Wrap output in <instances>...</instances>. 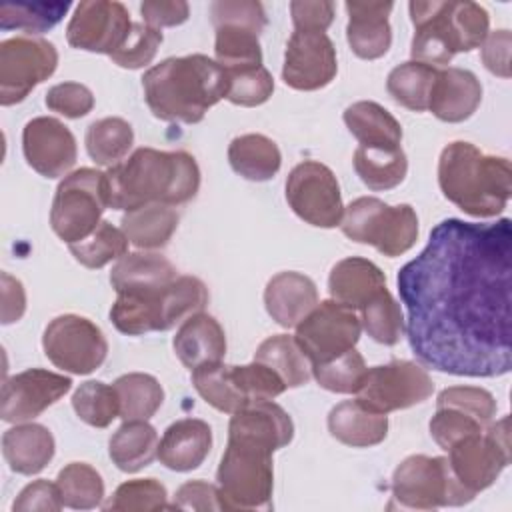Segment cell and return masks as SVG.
<instances>
[{
	"mask_svg": "<svg viewBox=\"0 0 512 512\" xmlns=\"http://www.w3.org/2000/svg\"><path fill=\"white\" fill-rule=\"evenodd\" d=\"M192 384L210 406L226 414H234L252 402L240 366L222 362L200 366L192 370Z\"/></svg>",
	"mask_w": 512,
	"mask_h": 512,
	"instance_id": "31",
	"label": "cell"
},
{
	"mask_svg": "<svg viewBox=\"0 0 512 512\" xmlns=\"http://www.w3.org/2000/svg\"><path fill=\"white\" fill-rule=\"evenodd\" d=\"M160 44L162 32L158 28H152L146 22H136L132 24L126 42L110 58L120 68H142L154 60Z\"/></svg>",
	"mask_w": 512,
	"mask_h": 512,
	"instance_id": "50",
	"label": "cell"
},
{
	"mask_svg": "<svg viewBox=\"0 0 512 512\" xmlns=\"http://www.w3.org/2000/svg\"><path fill=\"white\" fill-rule=\"evenodd\" d=\"M216 28L214 54L226 72L262 66L258 36L266 28V12L254 0H216L210 4Z\"/></svg>",
	"mask_w": 512,
	"mask_h": 512,
	"instance_id": "10",
	"label": "cell"
},
{
	"mask_svg": "<svg viewBox=\"0 0 512 512\" xmlns=\"http://www.w3.org/2000/svg\"><path fill=\"white\" fill-rule=\"evenodd\" d=\"M434 392L430 374L416 362L392 360L366 370L356 400L372 412L388 414L424 402Z\"/></svg>",
	"mask_w": 512,
	"mask_h": 512,
	"instance_id": "13",
	"label": "cell"
},
{
	"mask_svg": "<svg viewBox=\"0 0 512 512\" xmlns=\"http://www.w3.org/2000/svg\"><path fill=\"white\" fill-rule=\"evenodd\" d=\"M486 426L488 424H484L480 418L458 406L436 404V414L430 420V434L434 442L448 452L458 440L474 432H480Z\"/></svg>",
	"mask_w": 512,
	"mask_h": 512,
	"instance_id": "48",
	"label": "cell"
},
{
	"mask_svg": "<svg viewBox=\"0 0 512 512\" xmlns=\"http://www.w3.org/2000/svg\"><path fill=\"white\" fill-rule=\"evenodd\" d=\"M68 8V2H8L0 6V28L40 34L54 28Z\"/></svg>",
	"mask_w": 512,
	"mask_h": 512,
	"instance_id": "42",
	"label": "cell"
},
{
	"mask_svg": "<svg viewBox=\"0 0 512 512\" xmlns=\"http://www.w3.org/2000/svg\"><path fill=\"white\" fill-rule=\"evenodd\" d=\"M108 454L118 470L138 472L158 456V434L146 420H126L112 434Z\"/></svg>",
	"mask_w": 512,
	"mask_h": 512,
	"instance_id": "34",
	"label": "cell"
},
{
	"mask_svg": "<svg viewBox=\"0 0 512 512\" xmlns=\"http://www.w3.org/2000/svg\"><path fill=\"white\" fill-rule=\"evenodd\" d=\"M46 106L66 118H82L94 108L90 88L78 82H62L46 92Z\"/></svg>",
	"mask_w": 512,
	"mask_h": 512,
	"instance_id": "51",
	"label": "cell"
},
{
	"mask_svg": "<svg viewBox=\"0 0 512 512\" xmlns=\"http://www.w3.org/2000/svg\"><path fill=\"white\" fill-rule=\"evenodd\" d=\"M140 14L144 22L152 28L178 26L188 20L190 8L182 0H146L140 4Z\"/></svg>",
	"mask_w": 512,
	"mask_h": 512,
	"instance_id": "56",
	"label": "cell"
},
{
	"mask_svg": "<svg viewBox=\"0 0 512 512\" xmlns=\"http://www.w3.org/2000/svg\"><path fill=\"white\" fill-rule=\"evenodd\" d=\"M392 8V2H346V40L358 58L376 60L388 52L392 44L388 22Z\"/></svg>",
	"mask_w": 512,
	"mask_h": 512,
	"instance_id": "22",
	"label": "cell"
},
{
	"mask_svg": "<svg viewBox=\"0 0 512 512\" xmlns=\"http://www.w3.org/2000/svg\"><path fill=\"white\" fill-rule=\"evenodd\" d=\"M254 360L272 368L286 388H298L312 378V364L294 336L274 334L266 338L254 354Z\"/></svg>",
	"mask_w": 512,
	"mask_h": 512,
	"instance_id": "36",
	"label": "cell"
},
{
	"mask_svg": "<svg viewBox=\"0 0 512 512\" xmlns=\"http://www.w3.org/2000/svg\"><path fill=\"white\" fill-rule=\"evenodd\" d=\"M408 10L414 24L412 60L428 66L448 64L458 52L482 46L488 36L490 16L476 2L414 0Z\"/></svg>",
	"mask_w": 512,
	"mask_h": 512,
	"instance_id": "5",
	"label": "cell"
},
{
	"mask_svg": "<svg viewBox=\"0 0 512 512\" xmlns=\"http://www.w3.org/2000/svg\"><path fill=\"white\" fill-rule=\"evenodd\" d=\"M340 228L350 240L394 258L416 244L418 216L410 204L388 206L374 196H360L344 208Z\"/></svg>",
	"mask_w": 512,
	"mask_h": 512,
	"instance_id": "8",
	"label": "cell"
},
{
	"mask_svg": "<svg viewBox=\"0 0 512 512\" xmlns=\"http://www.w3.org/2000/svg\"><path fill=\"white\" fill-rule=\"evenodd\" d=\"M72 408L78 418L94 428H106L120 418V400L114 386L98 380L82 382L72 394Z\"/></svg>",
	"mask_w": 512,
	"mask_h": 512,
	"instance_id": "44",
	"label": "cell"
},
{
	"mask_svg": "<svg viewBox=\"0 0 512 512\" xmlns=\"http://www.w3.org/2000/svg\"><path fill=\"white\" fill-rule=\"evenodd\" d=\"M338 72L336 48L326 32L294 30L284 52L282 80L294 90H320Z\"/></svg>",
	"mask_w": 512,
	"mask_h": 512,
	"instance_id": "19",
	"label": "cell"
},
{
	"mask_svg": "<svg viewBox=\"0 0 512 512\" xmlns=\"http://www.w3.org/2000/svg\"><path fill=\"white\" fill-rule=\"evenodd\" d=\"M58 66L54 44L42 38L16 36L0 44V104L22 102Z\"/></svg>",
	"mask_w": 512,
	"mask_h": 512,
	"instance_id": "16",
	"label": "cell"
},
{
	"mask_svg": "<svg viewBox=\"0 0 512 512\" xmlns=\"http://www.w3.org/2000/svg\"><path fill=\"white\" fill-rule=\"evenodd\" d=\"M330 434L352 448H368L380 444L388 434L386 414H378L362 406L358 400H344L328 414Z\"/></svg>",
	"mask_w": 512,
	"mask_h": 512,
	"instance_id": "30",
	"label": "cell"
},
{
	"mask_svg": "<svg viewBox=\"0 0 512 512\" xmlns=\"http://www.w3.org/2000/svg\"><path fill=\"white\" fill-rule=\"evenodd\" d=\"M2 454L10 470L38 474L54 456V436L42 424H16L2 436Z\"/></svg>",
	"mask_w": 512,
	"mask_h": 512,
	"instance_id": "28",
	"label": "cell"
},
{
	"mask_svg": "<svg viewBox=\"0 0 512 512\" xmlns=\"http://www.w3.org/2000/svg\"><path fill=\"white\" fill-rule=\"evenodd\" d=\"M384 288V272L374 262L358 256L336 262L328 278L332 300L352 310H360Z\"/></svg>",
	"mask_w": 512,
	"mask_h": 512,
	"instance_id": "27",
	"label": "cell"
},
{
	"mask_svg": "<svg viewBox=\"0 0 512 512\" xmlns=\"http://www.w3.org/2000/svg\"><path fill=\"white\" fill-rule=\"evenodd\" d=\"M510 44L512 36L508 30L488 32L486 40L482 42V62L500 78H510Z\"/></svg>",
	"mask_w": 512,
	"mask_h": 512,
	"instance_id": "57",
	"label": "cell"
},
{
	"mask_svg": "<svg viewBox=\"0 0 512 512\" xmlns=\"http://www.w3.org/2000/svg\"><path fill=\"white\" fill-rule=\"evenodd\" d=\"M212 448V430L200 418H182L164 430L158 442V460L176 472L198 468Z\"/></svg>",
	"mask_w": 512,
	"mask_h": 512,
	"instance_id": "24",
	"label": "cell"
},
{
	"mask_svg": "<svg viewBox=\"0 0 512 512\" xmlns=\"http://www.w3.org/2000/svg\"><path fill=\"white\" fill-rule=\"evenodd\" d=\"M448 464L456 480L472 496L492 486L500 472L510 464L508 416L458 440L448 450Z\"/></svg>",
	"mask_w": 512,
	"mask_h": 512,
	"instance_id": "12",
	"label": "cell"
},
{
	"mask_svg": "<svg viewBox=\"0 0 512 512\" xmlns=\"http://www.w3.org/2000/svg\"><path fill=\"white\" fill-rule=\"evenodd\" d=\"M86 150L88 156L100 166H114L122 160L134 142L132 126L124 118H102L88 126L86 130Z\"/></svg>",
	"mask_w": 512,
	"mask_h": 512,
	"instance_id": "40",
	"label": "cell"
},
{
	"mask_svg": "<svg viewBox=\"0 0 512 512\" xmlns=\"http://www.w3.org/2000/svg\"><path fill=\"white\" fill-rule=\"evenodd\" d=\"M106 208L104 172L94 168L74 170L56 188L50 210L52 230L66 244L80 242L98 228Z\"/></svg>",
	"mask_w": 512,
	"mask_h": 512,
	"instance_id": "11",
	"label": "cell"
},
{
	"mask_svg": "<svg viewBox=\"0 0 512 512\" xmlns=\"http://www.w3.org/2000/svg\"><path fill=\"white\" fill-rule=\"evenodd\" d=\"M360 324L374 342L384 346H394L404 334V316L400 304L386 288L360 308Z\"/></svg>",
	"mask_w": 512,
	"mask_h": 512,
	"instance_id": "43",
	"label": "cell"
},
{
	"mask_svg": "<svg viewBox=\"0 0 512 512\" xmlns=\"http://www.w3.org/2000/svg\"><path fill=\"white\" fill-rule=\"evenodd\" d=\"M286 200L294 214L318 228L340 226L344 204L334 172L316 160L296 164L286 180Z\"/></svg>",
	"mask_w": 512,
	"mask_h": 512,
	"instance_id": "17",
	"label": "cell"
},
{
	"mask_svg": "<svg viewBox=\"0 0 512 512\" xmlns=\"http://www.w3.org/2000/svg\"><path fill=\"white\" fill-rule=\"evenodd\" d=\"M72 388L68 376L30 368L4 380L0 396V416L4 422H28L40 416Z\"/></svg>",
	"mask_w": 512,
	"mask_h": 512,
	"instance_id": "20",
	"label": "cell"
},
{
	"mask_svg": "<svg viewBox=\"0 0 512 512\" xmlns=\"http://www.w3.org/2000/svg\"><path fill=\"white\" fill-rule=\"evenodd\" d=\"M164 484L156 478H136L120 484L102 506L106 512H152L168 508Z\"/></svg>",
	"mask_w": 512,
	"mask_h": 512,
	"instance_id": "46",
	"label": "cell"
},
{
	"mask_svg": "<svg viewBox=\"0 0 512 512\" xmlns=\"http://www.w3.org/2000/svg\"><path fill=\"white\" fill-rule=\"evenodd\" d=\"M128 238L122 228L102 220L98 228L84 240L68 244L72 256L86 268H102L128 252Z\"/></svg>",
	"mask_w": 512,
	"mask_h": 512,
	"instance_id": "45",
	"label": "cell"
},
{
	"mask_svg": "<svg viewBox=\"0 0 512 512\" xmlns=\"http://www.w3.org/2000/svg\"><path fill=\"white\" fill-rule=\"evenodd\" d=\"M228 162L236 174L252 182H264L276 176L282 164L274 140L264 134L236 136L228 146Z\"/></svg>",
	"mask_w": 512,
	"mask_h": 512,
	"instance_id": "33",
	"label": "cell"
},
{
	"mask_svg": "<svg viewBox=\"0 0 512 512\" xmlns=\"http://www.w3.org/2000/svg\"><path fill=\"white\" fill-rule=\"evenodd\" d=\"M108 208L136 210L150 204L178 206L192 200L200 188V168L184 150L164 152L138 148L128 160L104 172Z\"/></svg>",
	"mask_w": 512,
	"mask_h": 512,
	"instance_id": "2",
	"label": "cell"
},
{
	"mask_svg": "<svg viewBox=\"0 0 512 512\" xmlns=\"http://www.w3.org/2000/svg\"><path fill=\"white\" fill-rule=\"evenodd\" d=\"M366 370L368 368L362 354L352 348L330 362L312 366V376L324 390L338 394H356Z\"/></svg>",
	"mask_w": 512,
	"mask_h": 512,
	"instance_id": "47",
	"label": "cell"
},
{
	"mask_svg": "<svg viewBox=\"0 0 512 512\" xmlns=\"http://www.w3.org/2000/svg\"><path fill=\"white\" fill-rule=\"evenodd\" d=\"M132 24L124 4L86 0L76 6L66 28V40L72 48L112 56L126 42Z\"/></svg>",
	"mask_w": 512,
	"mask_h": 512,
	"instance_id": "18",
	"label": "cell"
},
{
	"mask_svg": "<svg viewBox=\"0 0 512 512\" xmlns=\"http://www.w3.org/2000/svg\"><path fill=\"white\" fill-rule=\"evenodd\" d=\"M26 310V294L22 282L2 272V324H12Z\"/></svg>",
	"mask_w": 512,
	"mask_h": 512,
	"instance_id": "58",
	"label": "cell"
},
{
	"mask_svg": "<svg viewBox=\"0 0 512 512\" xmlns=\"http://www.w3.org/2000/svg\"><path fill=\"white\" fill-rule=\"evenodd\" d=\"M482 100L480 80L464 68L436 70L430 90L428 110L442 122H464L470 118Z\"/></svg>",
	"mask_w": 512,
	"mask_h": 512,
	"instance_id": "23",
	"label": "cell"
},
{
	"mask_svg": "<svg viewBox=\"0 0 512 512\" xmlns=\"http://www.w3.org/2000/svg\"><path fill=\"white\" fill-rule=\"evenodd\" d=\"M226 74H228L226 100H230L236 106H246V108L260 106L274 92L272 74L264 66L238 70V72H226Z\"/></svg>",
	"mask_w": 512,
	"mask_h": 512,
	"instance_id": "49",
	"label": "cell"
},
{
	"mask_svg": "<svg viewBox=\"0 0 512 512\" xmlns=\"http://www.w3.org/2000/svg\"><path fill=\"white\" fill-rule=\"evenodd\" d=\"M434 78H436L434 66L410 60L390 70L386 80V90L392 96V100L398 102L400 106L414 112H424L428 110Z\"/></svg>",
	"mask_w": 512,
	"mask_h": 512,
	"instance_id": "39",
	"label": "cell"
},
{
	"mask_svg": "<svg viewBox=\"0 0 512 512\" xmlns=\"http://www.w3.org/2000/svg\"><path fill=\"white\" fill-rule=\"evenodd\" d=\"M42 348L46 358L70 374H90L102 366L108 342L102 330L84 316L62 314L48 322Z\"/></svg>",
	"mask_w": 512,
	"mask_h": 512,
	"instance_id": "14",
	"label": "cell"
},
{
	"mask_svg": "<svg viewBox=\"0 0 512 512\" xmlns=\"http://www.w3.org/2000/svg\"><path fill=\"white\" fill-rule=\"evenodd\" d=\"M178 272L170 260L154 252H132L118 258L110 272V284L116 294L148 292L172 284Z\"/></svg>",
	"mask_w": 512,
	"mask_h": 512,
	"instance_id": "29",
	"label": "cell"
},
{
	"mask_svg": "<svg viewBox=\"0 0 512 512\" xmlns=\"http://www.w3.org/2000/svg\"><path fill=\"white\" fill-rule=\"evenodd\" d=\"M276 450L252 436L228 432L216 480L222 510H270Z\"/></svg>",
	"mask_w": 512,
	"mask_h": 512,
	"instance_id": "7",
	"label": "cell"
},
{
	"mask_svg": "<svg viewBox=\"0 0 512 512\" xmlns=\"http://www.w3.org/2000/svg\"><path fill=\"white\" fill-rule=\"evenodd\" d=\"M436 404L458 406V408L474 414L476 418H480L484 424H490L494 420V416H496V400L484 388L450 386V388H444L438 394Z\"/></svg>",
	"mask_w": 512,
	"mask_h": 512,
	"instance_id": "52",
	"label": "cell"
},
{
	"mask_svg": "<svg viewBox=\"0 0 512 512\" xmlns=\"http://www.w3.org/2000/svg\"><path fill=\"white\" fill-rule=\"evenodd\" d=\"M174 352L190 370L222 362L226 354L224 330L214 316L196 312L178 328L174 336Z\"/></svg>",
	"mask_w": 512,
	"mask_h": 512,
	"instance_id": "26",
	"label": "cell"
},
{
	"mask_svg": "<svg viewBox=\"0 0 512 512\" xmlns=\"http://www.w3.org/2000/svg\"><path fill=\"white\" fill-rule=\"evenodd\" d=\"M416 358L454 376L492 378L512 366V222L446 218L398 272Z\"/></svg>",
	"mask_w": 512,
	"mask_h": 512,
	"instance_id": "1",
	"label": "cell"
},
{
	"mask_svg": "<svg viewBox=\"0 0 512 512\" xmlns=\"http://www.w3.org/2000/svg\"><path fill=\"white\" fill-rule=\"evenodd\" d=\"M290 14L296 30L326 32L334 20V4L326 0H296L290 4Z\"/></svg>",
	"mask_w": 512,
	"mask_h": 512,
	"instance_id": "54",
	"label": "cell"
},
{
	"mask_svg": "<svg viewBox=\"0 0 512 512\" xmlns=\"http://www.w3.org/2000/svg\"><path fill=\"white\" fill-rule=\"evenodd\" d=\"M208 304V290L196 276H178L172 284L148 292L116 294L110 308V320L118 332L140 336L146 332H162L176 322L202 312Z\"/></svg>",
	"mask_w": 512,
	"mask_h": 512,
	"instance_id": "6",
	"label": "cell"
},
{
	"mask_svg": "<svg viewBox=\"0 0 512 512\" xmlns=\"http://www.w3.org/2000/svg\"><path fill=\"white\" fill-rule=\"evenodd\" d=\"M438 184L442 194L466 214L490 218L500 214L510 200V160L456 140L440 154Z\"/></svg>",
	"mask_w": 512,
	"mask_h": 512,
	"instance_id": "4",
	"label": "cell"
},
{
	"mask_svg": "<svg viewBox=\"0 0 512 512\" xmlns=\"http://www.w3.org/2000/svg\"><path fill=\"white\" fill-rule=\"evenodd\" d=\"M344 122L350 134L368 148H402L400 122L380 104L360 100L344 110Z\"/></svg>",
	"mask_w": 512,
	"mask_h": 512,
	"instance_id": "32",
	"label": "cell"
},
{
	"mask_svg": "<svg viewBox=\"0 0 512 512\" xmlns=\"http://www.w3.org/2000/svg\"><path fill=\"white\" fill-rule=\"evenodd\" d=\"M64 502L60 496V490L56 486V482H48V480H36L28 486L22 488V492L18 494V498L12 504L14 512H58L62 510Z\"/></svg>",
	"mask_w": 512,
	"mask_h": 512,
	"instance_id": "53",
	"label": "cell"
},
{
	"mask_svg": "<svg viewBox=\"0 0 512 512\" xmlns=\"http://www.w3.org/2000/svg\"><path fill=\"white\" fill-rule=\"evenodd\" d=\"M264 304L272 320L284 328H292L318 304V290L316 284L300 272H278L266 284Z\"/></svg>",
	"mask_w": 512,
	"mask_h": 512,
	"instance_id": "25",
	"label": "cell"
},
{
	"mask_svg": "<svg viewBox=\"0 0 512 512\" xmlns=\"http://www.w3.org/2000/svg\"><path fill=\"white\" fill-rule=\"evenodd\" d=\"M64 506L72 510H92L102 504L104 482L102 476L86 462L66 464L56 478Z\"/></svg>",
	"mask_w": 512,
	"mask_h": 512,
	"instance_id": "41",
	"label": "cell"
},
{
	"mask_svg": "<svg viewBox=\"0 0 512 512\" xmlns=\"http://www.w3.org/2000/svg\"><path fill=\"white\" fill-rule=\"evenodd\" d=\"M360 318L336 300L316 304L296 326V342L312 366L330 362L352 350L360 338Z\"/></svg>",
	"mask_w": 512,
	"mask_h": 512,
	"instance_id": "15",
	"label": "cell"
},
{
	"mask_svg": "<svg viewBox=\"0 0 512 512\" xmlns=\"http://www.w3.org/2000/svg\"><path fill=\"white\" fill-rule=\"evenodd\" d=\"M470 500L474 496L456 480L448 458L414 454L404 458L392 474V504L388 508L436 510Z\"/></svg>",
	"mask_w": 512,
	"mask_h": 512,
	"instance_id": "9",
	"label": "cell"
},
{
	"mask_svg": "<svg viewBox=\"0 0 512 512\" xmlns=\"http://www.w3.org/2000/svg\"><path fill=\"white\" fill-rule=\"evenodd\" d=\"M354 170L370 190H390L404 180L408 160L402 148L358 146L354 150Z\"/></svg>",
	"mask_w": 512,
	"mask_h": 512,
	"instance_id": "37",
	"label": "cell"
},
{
	"mask_svg": "<svg viewBox=\"0 0 512 512\" xmlns=\"http://www.w3.org/2000/svg\"><path fill=\"white\" fill-rule=\"evenodd\" d=\"M172 508L180 510H222L218 486L204 480H190L182 484L176 494Z\"/></svg>",
	"mask_w": 512,
	"mask_h": 512,
	"instance_id": "55",
	"label": "cell"
},
{
	"mask_svg": "<svg viewBox=\"0 0 512 512\" xmlns=\"http://www.w3.org/2000/svg\"><path fill=\"white\" fill-rule=\"evenodd\" d=\"M176 228L178 214L172 206L166 204L142 206L122 216V232L126 234L128 242L144 250L164 248Z\"/></svg>",
	"mask_w": 512,
	"mask_h": 512,
	"instance_id": "35",
	"label": "cell"
},
{
	"mask_svg": "<svg viewBox=\"0 0 512 512\" xmlns=\"http://www.w3.org/2000/svg\"><path fill=\"white\" fill-rule=\"evenodd\" d=\"M120 400V418L126 420H148L164 402V390L160 382L142 372L122 374L112 384Z\"/></svg>",
	"mask_w": 512,
	"mask_h": 512,
	"instance_id": "38",
	"label": "cell"
},
{
	"mask_svg": "<svg viewBox=\"0 0 512 512\" xmlns=\"http://www.w3.org/2000/svg\"><path fill=\"white\" fill-rule=\"evenodd\" d=\"M28 166L44 178L68 176L76 164V138L68 126L50 116L32 118L22 132Z\"/></svg>",
	"mask_w": 512,
	"mask_h": 512,
	"instance_id": "21",
	"label": "cell"
},
{
	"mask_svg": "<svg viewBox=\"0 0 512 512\" xmlns=\"http://www.w3.org/2000/svg\"><path fill=\"white\" fill-rule=\"evenodd\" d=\"M142 88L144 100L156 118L196 124L208 108L226 98L228 74L204 54L174 56L146 70Z\"/></svg>",
	"mask_w": 512,
	"mask_h": 512,
	"instance_id": "3",
	"label": "cell"
}]
</instances>
